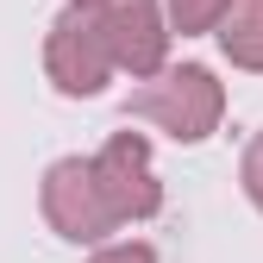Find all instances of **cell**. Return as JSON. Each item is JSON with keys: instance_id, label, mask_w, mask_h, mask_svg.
I'll return each instance as SVG.
<instances>
[{"instance_id": "2", "label": "cell", "mask_w": 263, "mask_h": 263, "mask_svg": "<svg viewBox=\"0 0 263 263\" xmlns=\"http://www.w3.org/2000/svg\"><path fill=\"white\" fill-rule=\"evenodd\" d=\"M44 213H50L57 232L76 238V245H101V238L119 232V213H113V201H107L101 176H94V157H88V163H82V157H63L57 170L44 176Z\"/></svg>"}, {"instance_id": "1", "label": "cell", "mask_w": 263, "mask_h": 263, "mask_svg": "<svg viewBox=\"0 0 263 263\" xmlns=\"http://www.w3.org/2000/svg\"><path fill=\"white\" fill-rule=\"evenodd\" d=\"M219 107H226V94H219V82L201 69V63L170 69V76H157V82H144V88H132V101H125V113L163 125V132L182 138V144H201L207 132L219 125Z\"/></svg>"}, {"instance_id": "10", "label": "cell", "mask_w": 263, "mask_h": 263, "mask_svg": "<svg viewBox=\"0 0 263 263\" xmlns=\"http://www.w3.org/2000/svg\"><path fill=\"white\" fill-rule=\"evenodd\" d=\"M76 7H94V0H76Z\"/></svg>"}, {"instance_id": "4", "label": "cell", "mask_w": 263, "mask_h": 263, "mask_svg": "<svg viewBox=\"0 0 263 263\" xmlns=\"http://www.w3.org/2000/svg\"><path fill=\"white\" fill-rule=\"evenodd\" d=\"M94 176H101L119 226H125V219H151V213L163 207V188H157V176H151V144L138 138V132H113L107 151L94 157Z\"/></svg>"}, {"instance_id": "9", "label": "cell", "mask_w": 263, "mask_h": 263, "mask_svg": "<svg viewBox=\"0 0 263 263\" xmlns=\"http://www.w3.org/2000/svg\"><path fill=\"white\" fill-rule=\"evenodd\" d=\"M94 263H157V251L151 245H107Z\"/></svg>"}, {"instance_id": "5", "label": "cell", "mask_w": 263, "mask_h": 263, "mask_svg": "<svg viewBox=\"0 0 263 263\" xmlns=\"http://www.w3.org/2000/svg\"><path fill=\"white\" fill-rule=\"evenodd\" d=\"M94 13H101V31L113 44V63L132 76H157L163 63V19H157V0H94Z\"/></svg>"}, {"instance_id": "6", "label": "cell", "mask_w": 263, "mask_h": 263, "mask_svg": "<svg viewBox=\"0 0 263 263\" xmlns=\"http://www.w3.org/2000/svg\"><path fill=\"white\" fill-rule=\"evenodd\" d=\"M219 44L238 69H263V0H232L219 19Z\"/></svg>"}, {"instance_id": "7", "label": "cell", "mask_w": 263, "mask_h": 263, "mask_svg": "<svg viewBox=\"0 0 263 263\" xmlns=\"http://www.w3.org/2000/svg\"><path fill=\"white\" fill-rule=\"evenodd\" d=\"M232 0H170V25L176 31H219Z\"/></svg>"}, {"instance_id": "3", "label": "cell", "mask_w": 263, "mask_h": 263, "mask_svg": "<svg viewBox=\"0 0 263 263\" xmlns=\"http://www.w3.org/2000/svg\"><path fill=\"white\" fill-rule=\"evenodd\" d=\"M44 63H50V82H57L63 94H101L107 76L119 69L107 31H101V13H94V7H69V13L50 25Z\"/></svg>"}, {"instance_id": "8", "label": "cell", "mask_w": 263, "mask_h": 263, "mask_svg": "<svg viewBox=\"0 0 263 263\" xmlns=\"http://www.w3.org/2000/svg\"><path fill=\"white\" fill-rule=\"evenodd\" d=\"M245 194H251V207L263 213V132H257L251 151H245Z\"/></svg>"}]
</instances>
